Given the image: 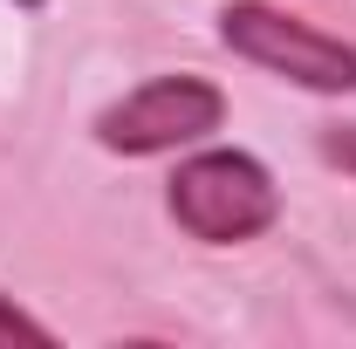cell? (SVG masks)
<instances>
[{
    "instance_id": "1",
    "label": "cell",
    "mask_w": 356,
    "mask_h": 349,
    "mask_svg": "<svg viewBox=\"0 0 356 349\" xmlns=\"http://www.w3.org/2000/svg\"><path fill=\"white\" fill-rule=\"evenodd\" d=\"M165 206H172V219L192 240L233 247V240H254V233L274 226L281 192H274L261 158H247V151H199V158L178 165Z\"/></svg>"
},
{
    "instance_id": "2",
    "label": "cell",
    "mask_w": 356,
    "mask_h": 349,
    "mask_svg": "<svg viewBox=\"0 0 356 349\" xmlns=\"http://www.w3.org/2000/svg\"><path fill=\"white\" fill-rule=\"evenodd\" d=\"M220 42L302 89H322V96H350L356 89V48L309 28V21H295V14H281V7H267V0H226Z\"/></svg>"
},
{
    "instance_id": "3",
    "label": "cell",
    "mask_w": 356,
    "mask_h": 349,
    "mask_svg": "<svg viewBox=\"0 0 356 349\" xmlns=\"http://www.w3.org/2000/svg\"><path fill=\"white\" fill-rule=\"evenodd\" d=\"M226 117V96L199 76H158V83L131 89L124 103H110L96 117V137L124 158H151V151H178V144H199L213 137Z\"/></svg>"
},
{
    "instance_id": "4",
    "label": "cell",
    "mask_w": 356,
    "mask_h": 349,
    "mask_svg": "<svg viewBox=\"0 0 356 349\" xmlns=\"http://www.w3.org/2000/svg\"><path fill=\"white\" fill-rule=\"evenodd\" d=\"M0 343H48V329L35 315H21L14 302H0Z\"/></svg>"
},
{
    "instance_id": "5",
    "label": "cell",
    "mask_w": 356,
    "mask_h": 349,
    "mask_svg": "<svg viewBox=\"0 0 356 349\" xmlns=\"http://www.w3.org/2000/svg\"><path fill=\"white\" fill-rule=\"evenodd\" d=\"M329 158H336V165H356V131H343V137H329Z\"/></svg>"
},
{
    "instance_id": "6",
    "label": "cell",
    "mask_w": 356,
    "mask_h": 349,
    "mask_svg": "<svg viewBox=\"0 0 356 349\" xmlns=\"http://www.w3.org/2000/svg\"><path fill=\"white\" fill-rule=\"evenodd\" d=\"M14 7H42V0H14Z\"/></svg>"
}]
</instances>
